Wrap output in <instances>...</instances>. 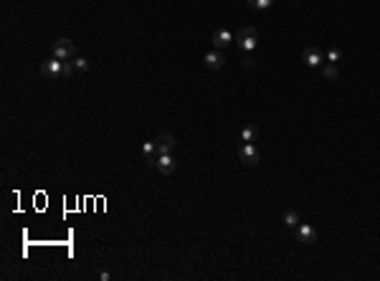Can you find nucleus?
Instances as JSON below:
<instances>
[{
  "mask_svg": "<svg viewBox=\"0 0 380 281\" xmlns=\"http://www.w3.org/2000/svg\"><path fill=\"white\" fill-rule=\"evenodd\" d=\"M41 71L48 76V79H69V76H74V66H71V61H61V58H48V61H43L41 64Z\"/></svg>",
  "mask_w": 380,
  "mask_h": 281,
  "instance_id": "obj_1",
  "label": "nucleus"
},
{
  "mask_svg": "<svg viewBox=\"0 0 380 281\" xmlns=\"http://www.w3.org/2000/svg\"><path fill=\"white\" fill-rule=\"evenodd\" d=\"M233 41H238V48L241 51L253 53L256 46H258V33H256V28H251V26H244V28H238V33L233 36Z\"/></svg>",
  "mask_w": 380,
  "mask_h": 281,
  "instance_id": "obj_2",
  "label": "nucleus"
},
{
  "mask_svg": "<svg viewBox=\"0 0 380 281\" xmlns=\"http://www.w3.org/2000/svg\"><path fill=\"white\" fill-rule=\"evenodd\" d=\"M53 56L61 58V61H71V58H76V46H74V41L71 38H58L56 43H53Z\"/></svg>",
  "mask_w": 380,
  "mask_h": 281,
  "instance_id": "obj_3",
  "label": "nucleus"
},
{
  "mask_svg": "<svg viewBox=\"0 0 380 281\" xmlns=\"http://www.w3.org/2000/svg\"><path fill=\"white\" fill-rule=\"evenodd\" d=\"M238 155H241V160H244V165H249V167H253V165H258V160H261L258 150L253 147L251 142H244V145L238 147Z\"/></svg>",
  "mask_w": 380,
  "mask_h": 281,
  "instance_id": "obj_4",
  "label": "nucleus"
},
{
  "mask_svg": "<svg viewBox=\"0 0 380 281\" xmlns=\"http://www.w3.org/2000/svg\"><path fill=\"white\" fill-rule=\"evenodd\" d=\"M155 145H157V155H172L175 147H177V139L168 132V134H160V137L155 139Z\"/></svg>",
  "mask_w": 380,
  "mask_h": 281,
  "instance_id": "obj_5",
  "label": "nucleus"
},
{
  "mask_svg": "<svg viewBox=\"0 0 380 281\" xmlns=\"http://www.w3.org/2000/svg\"><path fill=\"white\" fill-rule=\"evenodd\" d=\"M302 61H304L309 69H319L322 61H325V56H322L319 48H304V51H302Z\"/></svg>",
  "mask_w": 380,
  "mask_h": 281,
  "instance_id": "obj_6",
  "label": "nucleus"
},
{
  "mask_svg": "<svg viewBox=\"0 0 380 281\" xmlns=\"http://www.w3.org/2000/svg\"><path fill=\"white\" fill-rule=\"evenodd\" d=\"M152 165H155V167H157V172H163V175H172V172H175V167H177V162H175L172 155H157V157L152 160Z\"/></svg>",
  "mask_w": 380,
  "mask_h": 281,
  "instance_id": "obj_7",
  "label": "nucleus"
},
{
  "mask_svg": "<svg viewBox=\"0 0 380 281\" xmlns=\"http://www.w3.org/2000/svg\"><path fill=\"white\" fill-rule=\"evenodd\" d=\"M294 231H296V241L299 243H314V238H317V233H314V228L309 223H299Z\"/></svg>",
  "mask_w": 380,
  "mask_h": 281,
  "instance_id": "obj_8",
  "label": "nucleus"
},
{
  "mask_svg": "<svg viewBox=\"0 0 380 281\" xmlns=\"http://www.w3.org/2000/svg\"><path fill=\"white\" fill-rule=\"evenodd\" d=\"M213 46L215 48H226V46H231L233 43V33L231 31H226V28H221V31H213Z\"/></svg>",
  "mask_w": 380,
  "mask_h": 281,
  "instance_id": "obj_9",
  "label": "nucleus"
},
{
  "mask_svg": "<svg viewBox=\"0 0 380 281\" xmlns=\"http://www.w3.org/2000/svg\"><path fill=\"white\" fill-rule=\"evenodd\" d=\"M223 56L218 53V48L215 51H211V53H206V58H203V64H206V69H211V71H218L221 66H223Z\"/></svg>",
  "mask_w": 380,
  "mask_h": 281,
  "instance_id": "obj_10",
  "label": "nucleus"
},
{
  "mask_svg": "<svg viewBox=\"0 0 380 281\" xmlns=\"http://www.w3.org/2000/svg\"><path fill=\"white\" fill-rule=\"evenodd\" d=\"M142 155H145V160L152 165V160L157 157V145H155V139H152V142H142Z\"/></svg>",
  "mask_w": 380,
  "mask_h": 281,
  "instance_id": "obj_11",
  "label": "nucleus"
},
{
  "mask_svg": "<svg viewBox=\"0 0 380 281\" xmlns=\"http://www.w3.org/2000/svg\"><path fill=\"white\" fill-rule=\"evenodd\" d=\"M322 76H325V79H330V81L339 79V69H337V64H327V66H322Z\"/></svg>",
  "mask_w": 380,
  "mask_h": 281,
  "instance_id": "obj_12",
  "label": "nucleus"
},
{
  "mask_svg": "<svg viewBox=\"0 0 380 281\" xmlns=\"http://www.w3.org/2000/svg\"><path fill=\"white\" fill-rule=\"evenodd\" d=\"M284 226H287V228H296V226H299V213H296V210H287V213H284Z\"/></svg>",
  "mask_w": 380,
  "mask_h": 281,
  "instance_id": "obj_13",
  "label": "nucleus"
},
{
  "mask_svg": "<svg viewBox=\"0 0 380 281\" xmlns=\"http://www.w3.org/2000/svg\"><path fill=\"white\" fill-rule=\"evenodd\" d=\"M71 66H74V71H79V74L89 71V61H86L84 56H76V58H71Z\"/></svg>",
  "mask_w": 380,
  "mask_h": 281,
  "instance_id": "obj_14",
  "label": "nucleus"
},
{
  "mask_svg": "<svg viewBox=\"0 0 380 281\" xmlns=\"http://www.w3.org/2000/svg\"><path fill=\"white\" fill-rule=\"evenodd\" d=\"M253 139H256V127L246 124V127L241 129V142H253Z\"/></svg>",
  "mask_w": 380,
  "mask_h": 281,
  "instance_id": "obj_15",
  "label": "nucleus"
},
{
  "mask_svg": "<svg viewBox=\"0 0 380 281\" xmlns=\"http://www.w3.org/2000/svg\"><path fill=\"white\" fill-rule=\"evenodd\" d=\"M249 5H251L253 10H266V8H271L276 0H246Z\"/></svg>",
  "mask_w": 380,
  "mask_h": 281,
  "instance_id": "obj_16",
  "label": "nucleus"
},
{
  "mask_svg": "<svg viewBox=\"0 0 380 281\" xmlns=\"http://www.w3.org/2000/svg\"><path fill=\"white\" fill-rule=\"evenodd\" d=\"M339 58H342V51H339V48H330V51H327V61H330V64H337Z\"/></svg>",
  "mask_w": 380,
  "mask_h": 281,
  "instance_id": "obj_17",
  "label": "nucleus"
}]
</instances>
